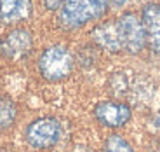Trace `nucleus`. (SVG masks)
I'll return each mask as SVG.
<instances>
[{
	"label": "nucleus",
	"instance_id": "obj_12",
	"mask_svg": "<svg viewBox=\"0 0 160 152\" xmlns=\"http://www.w3.org/2000/svg\"><path fill=\"white\" fill-rule=\"evenodd\" d=\"M103 152H134L132 145L120 135H110L103 145Z\"/></svg>",
	"mask_w": 160,
	"mask_h": 152
},
{
	"label": "nucleus",
	"instance_id": "obj_8",
	"mask_svg": "<svg viewBox=\"0 0 160 152\" xmlns=\"http://www.w3.org/2000/svg\"><path fill=\"white\" fill-rule=\"evenodd\" d=\"M94 44L106 52H122V42H120L117 19L103 21L91 32Z\"/></svg>",
	"mask_w": 160,
	"mask_h": 152
},
{
	"label": "nucleus",
	"instance_id": "obj_11",
	"mask_svg": "<svg viewBox=\"0 0 160 152\" xmlns=\"http://www.w3.org/2000/svg\"><path fill=\"white\" fill-rule=\"evenodd\" d=\"M131 89V80H129L127 73L124 72H115L110 75L108 79V91L112 93V96L115 98H122L125 96Z\"/></svg>",
	"mask_w": 160,
	"mask_h": 152
},
{
	"label": "nucleus",
	"instance_id": "obj_6",
	"mask_svg": "<svg viewBox=\"0 0 160 152\" xmlns=\"http://www.w3.org/2000/svg\"><path fill=\"white\" fill-rule=\"evenodd\" d=\"M94 117L104 128L117 129V128H124L131 121L132 110L125 101L106 100V101H99L94 107Z\"/></svg>",
	"mask_w": 160,
	"mask_h": 152
},
{
	"label": "nucleus",
	"instance_id": "obj_17",
	"mask_svg": "<svg viewBox=\"0 0 160 152\" xmlns=\"http://www.w3.org/2000/svg\"><path fill=\"white\" fill-rule=\"evenodd\" d=\"M0 42H2V40H0Z\"/></svg>",
	"mask_w": 160,
	"mask_h": 152
},
{
	"label": "nucleus",
	"instance_id": "obj_7",
	"mask_svg": "<svg viewBox=\"0 0 160 152\" xmlns=\"http://www.w3.org/2000/svg\"><path fill=\"white\" fill-rule=\"evenodd\" d=\"M141 23L146 35V44L153 52L160 54V4L148 2L141 11Z\"/></svg>",
	"mask_w": 160,
	"mask_h": 152
},
{
	"label": "nucleus",
	"instance_id": "obj_9",
	"mask_svg": "<svg viewBox=\"0 0 160 152\" xmlns=\"http://www.w3.org/2000/svg\"><path fill=\"white\" fill-rule=\"evenodd\" d=\"M33 14L32 0H0V21L4 24H18Z\"/></svg>",
	"mask_w": 160,
	"mask_h": 152
},
{
	"label": "nucleus",
	"instance_id": "obj_10",
	"mask_svg": "<svg viewBox=\"0 0 160 152\" xmlns=\"http://www.w3.org/2000/svg\"><path fill=\"white\" fill-rule=\"evenodd\" d=\"M18 107L9 96H0V133H5L16 124Z\"/></svg>",
	"mask_w": 160,
	"mask_h": 152
},
{
	"label": "nucleus",
	"instance_id": "obj_1",
	"mask_svg": "<svg viewBox=\"0 0 160 152\" xmlns=\"http://www.w3.org/2000/svg\"><path fill=\"white\" fill-rule=\"evenodd\" d=\"M110 0H64L59 9V24L64 30H78L106 14Z\"/></svg>",
	"mask_w": 160,
	"mask_h": 152
},
{
	"label": "nucleus",
	"instance_id": "obj_5",
	"mask_svg": "<svg viewBox=\"0 0 160 152\" xmlns=\"http://www.w3.org/2000/svg\"><path fill=\"white\" fill-rule=\"evenodd\" d=\"M33 49V35L30 30L26 28H12L4 35L2 42H0V52L2 56L9 61H21L26 56H30V52Z\"/></svg>",
	"mask_w": 160,
	"mask_h": 152
},
{
	"label": "nucleus",
	"instance_id": "obj_2",
	"mask_svg": "<svg viewBox=\"0 0 160 152\" xmlns=\"http://www.w3.org/2000/svg\"><path fill=\"white\" fill-rule=\"evenodd\" d=\"M75 67V56L72 54L66 46H49L42 51L38 58V72L45 80L58 82L63 80L73 72Z\"/></svg>",
	"mask_w": 160,
	"mask_h": 152
},
{
	"label": "nucleus",
	"instance_id": "obj_15",
	"mask_svg": "<svg viewBox=\"0 0 160 152\" xmlns=\"http://www.w3.org/2000/svg\"><path fill=\"white\" fill-rule=\"evenodd\" d=\"M72 152H92L87 145H77V147L72 149Z\"/></svg>",
	"mask_w": 160,
	"mask_h": 152
},
{
	"label": "nucleus",
	"instance_id": "obj_14",
	"mask_svg": "<svg viewBox=\"0 0 160 152\" xmlns=\"http://www.w3.org/2000/svg\"><path fill=\"white\" fill-rule=\"evenodd\" d=\"M40 2H42L44 9L54 12V11H59V9L63 7V2H64V0H40Z\"/></svg>",
	"mask_w": 160,
	"mask_h": 152
},
{
	"label": "nucleus",
	"instance_id": "obj_4",
	"mask_svg": "<svg viewBox=\"0 0 160 152\" xmlns=\"http://www.w3.org/2000/svg\"><path fill=\"white\" fill-rule=\"evenodd\" d=\"M117 28H118L120 42H122V51L129 54H139L146 46V35L141 23V18L136 12H124L117 19Z\"/></svg>",
	"mask_w": 160,
	"mask_h": 152
},
{
	"label": "nucleus",
	"instance_id": "obj_16",
	"mask_svg": "<svg viewBox=\"0 0 160 152\" xmlns=\"http://www.w3.org/2000/svg\"><path fill=\"white\" fill-rule=\"evenodd\" d=\"M127 2H129V0H110V4H112L113 7H124Z\"/></svg>",
	"mask_w": 160,
	"mask_h": 152
},
{
	"label": "nucleus",
	"instance_id": "obj_13",
	"mask_svg": "<svg viewBox=\"0 0 160 152\" xmlns=\"http://www.w3.org/2000/svg\"><path fill=\"white\" fill-rule=\"evenodd\" d=\"M99 60V54H98V49H94L92 46H84L80 47L78 56H77V61L82 68H91L98 63Z\"/></svg>",
	"mask_w": 160,
	"mask_h": 152
},
{
	"label": "nucleus",
	"instance_id": "obj_3",
	"mask_svg": "<svg viewBox=\"0 0 160 152\" xmlns=\"http://www.w3.org/2000/svg\"><path fill=\"white\" fill-rule=\"evenodd\" d=\"M63 136V126L56 117L45 116L32 121L24 129V140L30 147L44 150L59 144Z\"/></svg>",
	"mask_w": 160,
	"mask_h": 152
}]
</instances>
